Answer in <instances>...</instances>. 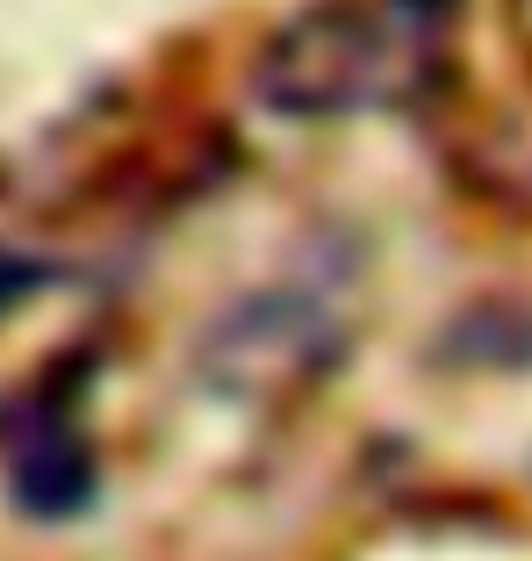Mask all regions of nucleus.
<instances>
[{
	"instance_id": "1",
	"label": "nucleus",
	"mask_w": 532,
	"mask_h": 561,
	"mask_svg": "<svg viewBox=\"0 0 532 561\" xmlns=\"http://www.w3.org/2000/svg\"><path fill=\"white\" fill-rule=\"evenodd\" d=\"M259 94L281 116H346L389 94V44L352 8H316L288 22L259 58Z\"/></svg>"
},
{
	"instance_id": "4",
	"label": "nucleus",
	"mask_w": 532,
	"mask_h": 561,
	"mask_svg": "<svg viewBox=\"0 0 532 561\" xmlns=\"http://www.w3.org/2000/svg\"><path fill=\"white\" fill-rule=\"evenodd\" d=\"M36 280H44L36 266H22V260H0V302H15L22 288H36Z\"/></svg>"
},
{
	"instance_id": "2",
	"label": "nucleus",
	"mask_w": 532,
	"mask_h": 561,
	"mask_svg": "<svg viewBox=\"0 0 532 561\" xmlns=\"http://www.w3.org/2000/svg\"><path fill=\"white\" fill-rule=\"evenodd\" d=\"M338 346V324L324 302L296 296V288H274V296L231 302L223 324L209 331V381L231 389V397H266V389H288L302 367H324Z\"/></svg>"
},
{
	"instance_id": "3",
	"label": "nucleus",
	"mask_w": 532,
	"mask_h": 561,
	"mask_svg": "<svg viewBox=\"0 0 532 561\" xmlns=\"http://www.w3.org/2000/svg\"><path fill=\"white\" fill-rule=\"evenodd\" d=\"M8 490L36 518H72L94 504V454L66 411H30L8 432Z\"/></svg>"
}]
</instances>
